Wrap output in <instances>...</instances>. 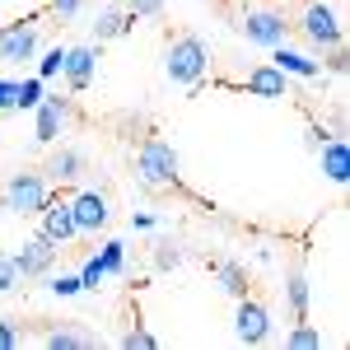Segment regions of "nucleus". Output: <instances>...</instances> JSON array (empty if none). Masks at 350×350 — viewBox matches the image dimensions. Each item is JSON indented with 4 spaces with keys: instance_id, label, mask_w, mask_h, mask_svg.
Here are the masks:
<instances>
[{
    "instance_id": "f257e3e1",
    "label": "nucleus",
    "mask_w": 350,
    "mask_h": 350,
    "mask_svg": "<svg viewBox=\"0 0 350 350\" xmlns=\"http://www.w3.org/2000/svg\"><path fill=\"white\" fill-rule=\"evenodd\" d=\"M135 178L145 187H178L183 183V159L163 135H145L135 150Z\"/></svg>"
},
{
    "instance_id": "f03ea898",
    "label": "nucleus",
    "mask_w": 350,
    "mask_h": 350,
    "mask_svg": "<svg viewBox=\"0 0 350 350\" xmlns=\"http://www.w3.org/2000/svg\"><path fill=\"white\" fill-rule=\"evenodd\" d=\"M163 75L173 84H187V89H196V84L211 75V47L201 42V38H173L168 42V52H163Z\"/></svg>"
},
{
    "instance_id": "7ed1b4c3",
    "label": "nucleus",
    "mask_w": 350,
    "mask_h": 350,
    "mask_svg": "<svg viewBox=\"0 0 350 350\" xmlns=\"http://www.w3.org/2000/svg\"><path fill=\"white\" fill-rule=\"evenodd\" d=\"M5 211L19 219H33L42 206H47V196H52V183H47V173L42 168H24V173H14L10 183H5Z\"/></svg>"
},
{
    "instance_id": "20e7f679",
    "label": "nucleus",
    "mask_w": 350,
    "mask_h": 350,
    "mask_svg": "<svg viewBox=\"0 0 350 350\" xmlns=\"http://www.w3.org/2000/svg\"><path fill=\"white\" fill-rule=\"evenodd\" d=\"M38 33H42L38 14L5 24L0 28V61H5V66H24V61H33V56H38Z\"/></svg>"
},
{
    "instance_id": "39448f33",
    "label": "nucleus",
    "mask_w": 350,
    "mask_h": 350,
    "mask_svg": "<svg viewBox=\"0 0 350 350\" xmlns=\"http://www.w3.org/2000/svg\"><path fill=\"white\" fill-rule=\"evenodd\" d=\"M239 33L247 42H257V47H280L290 38V19L275 14V10H247L239 19Z\"/></svg>"
},
{
    "instance_id": "423d86ee",
    "label": "nucleus",
    "mask_w": 350,
    "mask_h": 350,
    "mask_svg": "<svg viewBox=\"0 0 350 350\" xmlns=\"http://www.w3.org/2000/svg\"><path fill=\"white\" fill-rule=\"evenodd\" d=\"M33 219H38V234L52 239L56 247H66V243L80 234V229H75V211H70V196H47V206Z\"/></svg>"
},
{
    "instance_id": "0eeeda50",
    "label": "nucleus",
    "mask_w": 350,
    "mask_h": 350,
    "mask_svg": "<svg viewBox=\"0 0 350 350\" xmlns=\"http://www.w3.org/2000/svg\"><path fill=\"white\" fill-rule=\"evenodd\" d=\"M304 33H308V42L323 47V52L346 42V28H341V19H336V10L323 5V0H313V5L304 10Z\"/></svg>"
},
{
    "instance_id": "6e6552de",
    "label": "nucleus",
    "mask_w": 350,
    "mask_h": 350,
    "mask_svg": "<svg viewBox=\"0 0 350 350\" xmlns=\"http://www.w3.org/2000/svg\"><path fill=\"white\" fill-rule=\"evenodd\" d=\"M66 122H70V103L61 94H42V103L33 108V135H38V145H56L61 131H66Z\"/></svg>"
},
{
    "instance_id": "1a4fd4ad",
    "label": "nucleus",
    "mask_w": 350,
    "mask_h": 350,
    "mask_svg": "<svg viewBox=\"0 0 350 350\" xmlns=\"http://www.w3.org/2000/svg\"><path fill=\"white\" fill-rule=\"evenodd\" d=\"M70 211H75V229L80 234H98V229H108V219H112L108 196L98 187H80L70 196Z\"/></svg>"
},
{
    "instance_id": "9d476101",
    "label": "nucleus",
    "mask_w": 350,
    "mask_h": 350,
    "mask_svg": "<svg viewBox=\"0 0 350 350\" xmlns=\"http://www.w3.org/2000/svg\"><path fill=\"white\" fill-rule=\"evenodd\" d=\"M234 336L243 346H267L271 341V313L257 304V299H239V313H234Z\"/></svg>"
},
{
    "instance_id": "9b49d317",
    "label": "nucleus",
    "mask_w": 350,
    "mask_h": 350,
    "mask_svg": "<svg viewBox=\"0 0 350 350\" xmlns=\"http://www.w3.org/2000/svg\"><path fill=\"white\" fill-rule=\"evenodd\" d=\"M14 257V271L24 275V280H42V275H52V267H56V243L52 239H28L19 252H10Z\"/></svg>"
},
{
    "instance_id": "f8f14e48",
    "label": "nucleus",
    "mask_w": 350,
    "mask_h": 350,
    "mask_svg": "<svg viewBox=\"0 0 350 350\" xmlns=\"http://www.w3.org/2000/svg\"><path fill=\"white\" fill-rule=\"evenodd\" d=\"M94 70H98V47H94V42L66 47V66H61V75H66V84H70V89H89Z\"/></svg>"
},
{
    "instance_id": "ddd939ff",
    "label": "nucleus",
    "mask_w": 350,
    "mask_h": 350,
    "mask_svg": "<svg viewBox=\"0 0 350 350\" xmlns=\"http://www.w3.org/2000/svg\"><path fill=\"white\" fill-rule=\"evenodd\" d=\"M247 94H257V98H290V75L285 70H275V66H252L247 70V80H243Z\"/></svg>"
},
{
    "instance_id": "4468645a",
    "label": "nucleus",
    "mask_w": 350,
    "mask_h": 350,
    "mask_svg": "<svg viewBox=\"0 0 350 350\" xmlns=\"http://www.w3.org/2000/svg\"><path fill=\"white\" fill-rule=\"evenodd\" d=\"M318 159H323V173H327V183H346L350 178V145H346V135H327L323 145H318Z\"/></svg>"
},
{
    "instance_id": "2eb2a0df",
    "label": "nucleus",
    "mask_w": 350,
    "mask_h": 350,
    "mask_svg": "<svg viewBox=\"0 0 350 350\" xmlns=\"http://www.w3.org/2000/svg\"><path fill=\"white\" fill-rule=\"evenodd\" d=\"M271 66L275 70H285V75H295V80H318L323 75V66L313 61V56H304V52H295V47H271Z\"/></svg>"
},
{
    "instance_id": "dca6fc26",
    "label": "nucleus",
    "mask_w": 350,
    "mask_h": 350,
    "mask_svg": "<svg viewBox=\"0 0 350 350\" xmlns=\"http://www.w3.org/2000/svg\"><path fill=\"white\" fill-rule=\"evenodd\" d=\"M47 183H75L84 173V154L75 150V145H61V150H52V159H47Z\"/></svg>"
},
{
    "instance_id": "f3484780",
    "label": "nucleus",
    "mask_w": 350,
    "mask_h": 350,
    "mask_svg": "<svg viewBox=\"0 0 350 350\" xmlns=\"http://www.w3.org/2000/svg\"><path fill=\"white\" fill-rule=\"evenodd\" d=\"M131 24H135V19H131V10H126V5H108V10H98L94 38H98V42H112V38H122Z\"/></svg>"
},
{
    "instance_id": "a211bd4d",
    "label": "nucleus",
    "mask_w": 350,
    "mask_h": 350,
    "mask_svg": "<svg viewBox=\"0 0 350 350\" xmlns=\"http://www.w3.org/2000/svg\"><path fill=\"white\" fill-rule=\"evenodd\" d=\"M42 346L47 350H89V346H98V336L84 332V327H52L42 336Z\"/></svg>"
},
{
    "instance_id": "6ab92c4d",
    "label": "nucleus",
    "mask_w": 350,
    "mask_h": 350,
    "mask_svg": "<svg viewBox=\"0 0 350 350\" xmlns=\"http://www.w3.org/2000/svg\"><path fill=\"white\" fill-rule=\"evenodd\" d=\"M285 299H290V313H295V323L308 318V280H304V271H290V280H285Z\"/></svg>"
},
{
    "instance_id": "aec40b11",
    "label": "nucleus",
    "mask_w": 350,
    "mask_h": 350,
    "mask_svg": "<svg viewBox=\"0 0 350 350\" xmlns=\"http://www.w3.org/2000/svg\"><path fill=\"white\" fill-rule=\"evenodd\" d=\"M215 271H219V285L234 299L247 295V271H243V262H215Z\"/></svg>"
},
{
    "instance_id": "412c9836",
    "label": "nucleus",
    "mask_w": 350,
    "mask_h": 350,
    "mask_svg": "<svg viewBox=\"0 0 350 350\" xmlns=\"http://www.w3.org/2000/svg\"><path fill=\"white\" fill-rule=\"evenodd\" d=\"M42 94H47V80L28 75V80H19V103H14V108H19V112H33L38 103H42Z\"/></svg>"
},
{
    "instance_id": "4be33fe9",
    "label": "nucleus",
    "mask_w": 350,
    "mask_h": 350,
    "mask_svg": "<svg viewBox=\"0 0 350 350\" xmlns=\"http://www.w3.org/2000/svg\"><path fill=\"white\" fill-rule=\"evenodd\" d=\"M285 346H290V350H318V346H323V332H318V327H308V318H304V323L285 336Z\"/></svg>"
},
{
    "instance_id": "5701e85b",
    "label": "nucleus",
    "mask_w": 350,
    "mask_h": 350,
    "mask_svg": "<svg viewBox=\"0 0 350 350\" xmlns=\"http://www.w3.org/2000/svg\"><path fill=\"white\" fill-rule=\"evenodd\" d=\"M98 262H103L108 275H122V271H126V243L108 239V243H103V252H98Z\"/></svg>"
},
{
    "instance_id": "b1692460",
    "label": "nucleus",
    "mask_w": 350,
    "mask_h": 350,
    "mask_svg": "<svg viewBox=\"0 0 350 350\" xmlns=\"http://www.w3.org/2000/svg\"><path fill=\"white\" fill-rule=\"evenodd\" d=\"M61 66H66V47H47L42 61H38V80H56V75H61Z\"/></svg>"
},
{
    "instance_id": "393cba45",
    "label": "nucleus",
    "mask_w": 350,
    "mask_h": 350,
    "mask_svg": "<svg viewBox=\"0 0 350 350\" xmlns=\"http://www.w3.org/2000/svg\"><path fill=\"white\" fill-rule=\"evenodd\" d=\"M159 346V336L150 332V327H131V332H122V350H154Z\"/></svg>"
},
{
    "instance_id": "a878e982",
    "label": "nucleus",
    "mask_w": 350,
    "mask_h": 350,
    "mask_svg": "<svg viewBox=\"0 0 350 350\" xmlns=\"http://www.w3.org/2000/svg\"><path fill=\"white\" fill-rule=\"evenodd\" d=\"M47 290H52L56 299H75V295H84L80 271H75V275H52V280H47Z\"/></svg>"
},
{
    "instance_id": "bb28decb",
    "label": "nucleus",
    "mask_w": 350,
    "mask_h": 350,
    "mask_svg": "<svg viewBox=\"0 0 350 350\" xmlns=\"http://www.w3.org/2000/svg\"><path fill=\"white\" fill-rule=\"evenodd\" d=\"M103 280H108V271H103V262H98V252H94V257H89V262L80 267V285H84V290H98Z\"/></svg>"
},
{
    "instance_id": "cd10ccee",
    "label": "nucleus",
    "mask_w": 350,
    "mask_h": 350,
    "mask_svg": "<svg viewBox=\"0 0 350 350\" xmlns=\"http://www.w3.org/2000/svg\"><path fill=\"white\" fill-rule=\"evenodd\" d=\"M178 262H183V247L163 239L159 247H154V267H159V271H168V267H178Z\"/></svg>"
},
{
    "instance_id": "c85d7f7f",
    "label": "nucleus",
    "mask_w": 350,
    "mask_h": 350,
    "mask_svg": "<svg viewBox=\"0 0 350 350\" xmlns=\"http://www.w3.org/2000/svg\"><path fill=\"white\" fill-rule=\"evenodd\" d=\"M131 19H159L163 14V0H126Z\"/></svg>"
},
{
    "instance_id": "c756f323",
    "label": "nucleus",
    "mask_w": 350,
    "mask_h": 350,
    "mask_svg": "<svg viewBox=\"0 0 350 350\" xmlns=\"http://www.w3.org/2000/svg\"><path fill=\"white\" fill-rule=\"evenodd\" d=\"M19 285V271H14V257L10 252H0V295H10Z\"/></svg>"
},
{
    "instance_id": "7c9ffc66",
    "label": "nucleus",
    "mask_w": 350,
    "mask_h": 350,
    "mask_svg": "<svg viewBox=\"0 0 350 350\" xmlns=\"http://www.w3.org/2000/svg\"><path fill=\"white\" fill-rule=\"evenodd\" d=\"M332 75H346V66H350V56H346V42L341 47H327V61H323Z\"/></svg>"
},
{
    "instance_id": "2f4dec72",
    "label": "nucleus",
    "mask_w": 350,
    "mask_h": 350,
    "mask_svg": "<svg viewBox=\"0 0 350 350\" xmlns=\"http://www.w3.org/2000/svg\"><path fill=\"white\" fill-rule=\"evenodd\" d=\"M19 103V80H0V112H14Z\"/></svg>"
},
{
    "instance_id": "473e14b6",
    "label": "nucleus",
    "mask_w": 350,
    "mask_h": 350,
    "mask_svg": "<svg viewBox=\"0 0 350 350\" xmlns=\"http://www.w3.org/2000/svg\"><path fill=\"white\" fill-rule=\"evenodd\" d=\"M19 341H24V336H19V327L10 323V318H0V350H14Z\"/></svg>"
},
{
    "instance_id": "72a5a7b5",
    "label": "nucleus",
    "mask_w": 350,
    "mask_h": 350,
    "mask_svg": "<svg viewBox=\"0 0 350 350\" xmlns=\"http://www.w3.org/2000/svg\"><path fill=\"white\" fill-rule=\"evenodd\" d=\"M80 10H84V0H52V14H56V19H75Z\"/></svg>"
},
{
    "instance_id": "f704fd0d",
    "label": "nucleus",
    "mask_w": 350,
    "mask_h": 350,
    "mask_svg": "<svg viewBox=\"0 0 350 350\" xmlns=\"http://www.w3.org/2000/svg\"><path fill=\"white\" fill-rule=\"evenodd\" d=\"M154 224H159V219H154V215H131V229H140V234H150Z\"/></svg>"
},
{
    "instance_id": "c9c22d12",
    "label": "nucleus",
    "mask_w": 350,
    "mask_h": 350,
    "mask_svg": "<svg viewBox=\"0 0 350 350\" xmlns=\"http://www.w3.org/2000/svg\"><path fill=\"white\" fill-rule=\"evenodd\" d=\"M0 219H5V196H0Z\"/></svg>"
}]
</instances>
